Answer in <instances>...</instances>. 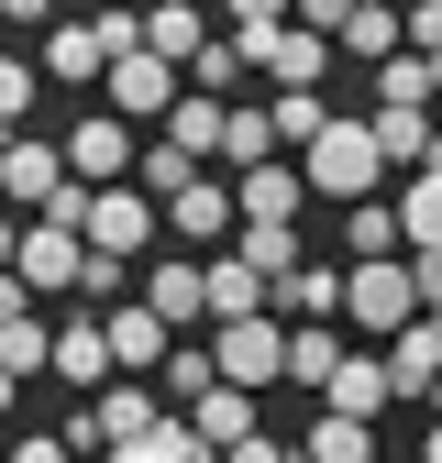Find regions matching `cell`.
Wrapping results in <instances>:
<instances>
[{"label":"cell","mask_w":442,"mask_h":463,"mask_svg":"<svg viewBox=\"0 0 442 463\" xmlns=\"http://www.w3.org/2000/svg\"><path fill=\"white\" fill-rule=\"evenodd\" d=\"M431 420H442V386H431Z\"/></svg>","instance_id":"cell-48"},{"label":"cell","mask_w":442,"mask_h":463,"mask_svg":"<svg viewBox=\"0 0 442 463\" xmlns=\"http://www.w3.org/2000/svg\"><path fill=\"white\" fill-rule=\"evenodd\" d=\"M244 67H255V55H244V33L221 23V33H210V55L188 67V89H210V99H233V89H244Z\"/></svg>","instance_id":"cell-34"},{"label":"cell","mask_w":442,"mask_h":463,"mask_svg":"<svg viewBox=\"0 0 442 463\" xmlns=\"http://www.w3.org/2000/svg\"><path fill=\"white\" fill-rule=\"evenodd\" d=\"M354 12H365V0H299V23H310V33H332V44H343V23H354Z\"/></svg>","instance_id":"cell-40"},{"label":"cell","mask_w":442,"mask_h":463,"mask_svg":"<svg viewBox=\"0 0 442 463\" xmlns=\"http://www.w3.org/2000/svg\"><path fill=\"white\" fill-rule=\"evenodd\" d=\"M144 309H155V320H178V331H188V320H210V265L166 254V265L144 276Z\"/></svg>","instance_id":"cell-20"},{"label":"cell","mask_w":442,"mask_h":463,"mask_svg":"<svg viewBox=\"0 0 442 463\" xmlns=\"http://www.w3.org/2000/svg\"><path fill=\"white\" fill-rule=\"evenodd\" d=\"M89 409H100V441H110V452H122V441H144V430L166 420V397H155L144 375H110V386L89 397Z\"/></svg>","instance_id":"cell-18"},{"label":"cell","mask_w":442,"mask_h":463,"mask_svg":"<svg viewBox=\"0 0 442 463\" xmlns=\"http://www.w3.org/2000/svg\"><path fill=\"white\" fill-rule=\"evenodd\" d=\"M409 44H420V55H442V0H409Z\"/></svg>","instance_id":"cell-42"},{"label":"cell","mask_w":442,"mask_h":463,"mask_svg":"<svg viewBox=\"0 0 442 463\" xmlns=\"http://www.w3.org/2000/svg\"><path fill=\"white\" fill-rule=\"evenodd\" d=\"M420 463H442V420H431V441H420Z\"/></svg>","instance_id":"cell-47"},{"label":"cell","mask_w":442,"mask_h":463,"mask_svg":"<svg viewBox=\"0 0 442 463\" xmlns=\"http://www.w3.org/2000/svg\"><path fill=\"white\" fill-rule=\"evenodd\" d=\"M399 221H409V254H431V243H442V165H420V177L399 188Z\"/></svg>","instance_id":"cell-33"},{"label":"cell","mask_w":442,"mask_h":463,"mask_svg":"<svg viewBox=\"0 0 442 463\" xmlns=\"http://www.w3.org/2000/svg\"><path fill=\"white\" fill-rule=\"evenodd\" d=\"M343 375V331L332 320H288V386H332Z\"/></svg>","instance_id":"cell-27"},{"label":"cell","mask_w":442,"mask_h":463,"mask_svg":"<svg viewBox=\"0 0 442 463\" xmlns=\"http://www.w3.org/2000/svg\"><path fill=\"white\" fill-rule=\"evenodd\" d=\"M431 78H442V55H431Z\"/></svg>","instance_id":"cell-49"},{"label":"cell","mask_w":442,"mask_h":463,"mask_svg":"<svg viewBox=\"0 0 442 463\" xmlns=\"http://www.w3.org/2000/svg\"><path fill=\"white\" fill-rule=\"evenodd\" d=\"M409 276H420V309L442 320V243H431V254H409Z\"/></svg>","instance_id":"cell-44"},{"label":"cell","mask_w":442,"mask_h":463,"mask_svg":"<svg viewBox=\"0 0 442 463\" xmlns=\"http://www.w3.org/2000/svg\"><path fill=\"white\" fill-rule=\"evenodd\" d=\"M0 12H12V23H55V0H0Z\"/></svg>","instance_id":"cell-45"},{"label":"cell","mask_w":442,"mask_h":463,"mask_svg":"<svg viewBox=\"0 0 442 463\" xmlns=\"http://www.w3.org/2000/svg\"><path fill=\"white\" fill-rule=\"evenodd\" d=\"M210 12H199V0H155V12H144V44L155 55H178V67H199V55H210Z\"/></svg>","instance_id":"cell-21"},{"label":"cell","mask_w":442,"mask_h":463,"mask_svg":"<svg viewBox=\"0 0 442 463\" xmlns=\"http://www.w3.org/2000/svg\"><path fill=\"white\" fill-rule=\"evenodd\" d=\"M387 254H409V221L387 199H354L343 210V265H387Z\"/></svg>","instance_id":"cell-24"},{"label":"cell","mask_w":442,"mask_h":463,"mask_svg":"<svg viewBox=\"0 0 442 463\" xmlns=\"http://www.w3.org/2000/svg\"><path fill=\"white\" fill-rule=\"evenodd\" d=\"M210 354H221V375H233V386H276V375H288V320H221L210 331Z\"/></svg>","instance_id":"cell-10"},{"label":"cell","mask_w":442,"mask_h":463,"mask_svg":"<svg viewBox=\"0 0 442 463\" xmlns=\"http://www.w3.org/2000/svg\"><path fill=\"white\" fill-rule=\"evenodd\" d=\"M343 320H354V331H376V342H399L409 320H431V309H420V276H409V254L354 265V298H343Z\"/></svg>","instance_id":"cell-3"},{"label":"cell","mask_w":442,"mask_h":463,"mask_svg":"<svg viewBox=\"0 0 442 463\" xmlns=\"http://www.w3.org/2000/svg\"><path fill=\"white\" fill-rule=\"evenodd\" d=\"M354 298V265H288L276 276V320H343Z\"/></svg>","instance_id":"cell-15"},{"label":"cell","mask_w":442,"mask_h":463,"mask_svg":"<svg viewBox=\"0 0 442 463\" xmlns=\"http://www.w3.org/2000/svg\"><path fill=\"white\" fill-rule=\"evenodd\" d=\"M55 375H67L78 397H100L110 375H122V354H110V320H100V309H78V320H55Z\"/></svg>","instance_id":"cell-12"},{"label":"cell","mask_w":442,"mask_h":463,"mask_svg":"<svg viewBox=\"0 0 442 463\" xmlns=\"http://www.w3.org/2000/svg\"><path fill=\"white\" fill-rule=\"evenodd\" d=\"M110 320V354H122V375H155L166 354H178V320H155L144 298H122V309H100Z\"/></svg>","instance_id":"cell-16"},{"label":"cell","mask_w":442,"mask_h":463,"mask_svg":"<svg viewBox=\"0 0 442 463\" xmlns=\"http://www.w3.org/2000/svg\"><path fill=\"white\" fill-rule=\"evenodd\" d=\"M310 165V199H376V177H387V144H376V110H354V122H343V110H332V133L299 155Z\"/></svg>","instance_id":"cell-1"},{"label":"cell","mask_w":442,"mask_h":463,"mask_svg":"<svg viewBox=\"0 0 442 463\" xmlns=\"http://www.w3.org/2000/svg\"><path fill=\"white\" fill-rule=\"evenodd\" d=\"M188 420H199V430H210L221 452H233V441H255V430H265V420H255V386H233V375H221V386L199 397V409H188Z\"/></svg>","instance_id":"cell-28"},{"label":"cell","mask_w":442,"mask_h":463,"mask_svg":"<svg viewBox=\"0 0 442 463\" xmlns=\"http://www.w3.org/2000/svg\"><path fill=\"white\" fill-rule=\"evenodd\" d=\"M244 55H255L276 89H321L343 44H332V33H310V23H265V33H244Z\"/></svg>","instance_id":"cell-8"},{"label":"cell","mask_w":442,"mask_h":463,"mask_svg":"<svg viewBox=\"0 0 442 463\" xmlns=\"http://www.w3.org/2000/svg\"><path fill=\"white\" fill-rule=\"evenodd\" d=\"M221 122H233V99H210V89H188V99H178V110H166V122H155V133H166V144H188L199 165H221Z\"/></svg>","instance_id":"cell-25"},{"label":"cell","mask_w":442,"mask_h":463,"mask_svg":"<svg viewBox=\"0 0 442 463\" xmlns=\"http://www.w3.org/2000/svg\"><path fill=\"white\" fill-rule=\"evenodd\" d=\"M133 133H144V122H122V110H89V122H78V133H55V144H67V165H78L89 188H133V165H144Z\"/></svg>","instance_id":"cell-5"},{"label":"cell","mask_w":442,"mask_h":463,"mask_svg":"<svg viewBox=\"0 0 442 463\" xmlns=\"http://www.w3.org/2000/svg\"><path fill=\"white\" fill-rule=\"evenodd\" d=\"M431 99H442V78H431V55H420V44L376 67V110H431Z\"/></svg>","instance_id":"cell-29"},{"label":"cell","mask_w":442,"mask_h":463,"mask_svg":"<svg viewBox=\"0 0 442 463\" xmlns=\"http://www.w3.org/2000/svg\"><path fill=\"white\" fill-rule=\"evenodd\" d=\"M221 463H299L288 441H276V430H255V441H233V452H221Z\"/></svg>","instance_id":"cell-43"},{"label":"cell","mask_w":442,"mask_h":463,"mask_svg":"<svg viewBox=\"0 0 442 463\" xmlns=\"http://www.w3.org/2000/svg\"><path fill=\"white\" fill-rule=\"evenodd\" d=\"M221 23H233V33H265V23H299V0H221Z\"/></svg>","instance_id":"cell-39"},{"label":"cell","mask_w":442,"mask_h":463,"mask_svg":"<svg viewBox=\"0 0 442 463\" xmlns=\"http://www.w3.org/2000/svg\"><path fill=\"white\" fill-rule=\"evenodd\" d=\"M210 265V331L221 320H276V276L244 254V243H221V254H199Z\"/></svg>","instance_id":"cell-11"},{"label":"cell","mask_w":442,"mask_h":463,"mask_svg":"<svg viewBox=\"0 0 442 463\" xmlns=\"http://www.w3.org/2000/svg\"><path fill=\"white\" fill-rule=\"evenodd\" d=\"M299 463H376V420H343V409H321L299 430Z\"/></svg>","instance_id":"cell-26"},{"label":"cell","mask_w":442,"mask_h":463,"mask_svg":"<svg viewBox=\"0 0 442 463\" xmlns=\"http://www.w3.org/2000/svg\"><path fill=\"white\" fill-rule=\"evenodd\" d=\"M89 254H100V243H89L78 221H44V210H34V221L12 232V287H44V298H67V287H89Z\"/></svg>","instance_id":"cell-2"},{"label":"cell","mask_w":442,"mask_h":463,"mask_svg":"<svg viewBox=\"0 0 442 463\" xmlns=\"http://www.w3.org/2000/svg\"><path fill=\"white\" fill-rule=\"evenodd\" d=\"M100 463H155V452H144V441H122V452H100Z\"/></svg>","instance_id":"cell-46"},{"label":"cell","mask_w":442,"mask_h":463,"mask_svg":"<svg viewBox=\"0 0 442 463\" xmlns=\"http://www.w3.org/2000/svg\"><path fill=\"white\" fill-rule=\"evenodd\" d=\"M67 452H78L67 430H23V441H12V463H67Z\"/></svg>","instance_id":"cell-41"},{"label":"cell","mask_w":442,"mask_h":463,"mask_svg":"<svg viewBox=\"0 0 442 463\" xmlns=\"http://www.w3.org/2000/svg\"><path fill=\"white\" fill-rule=\"evenodd\" d=\"M431 165H442V144H431Z\"/></svg>","instance_id":"cell-50"},{"label":"cell","mask_w":442,"mask_h":463,"mask_svg":"<svg viewBox=\"0 0 442 463\" xmlns=\"http://www.w3.org/2000/svg\"><path fill=\"white\" fill-rule=\"evenodd\" d=\"M199 177H210V165H199L188 144H166V133H155L144 165H133V188H155V199H178V188H199Z\"/></svg>","instance_id":"cell-31"},{"label":"cell","mask_w":442,"mask_h":463,"mask_svg":"<svg viewBox=\"0 0 442 463\" xmlns=\"http://www.w3.org/2000/svg\"><path fill=\"white\" fill-rule=\"evenodd\" d=\"M376 144H387V165H409V177H420L431 144H442V122H431V110H376Z\"/></svg>","instance_id":"cell-30"},{"label":"cell","mask_w":442,"mask_h":463,"mask_svg":"<svg viewBox=\"0 0 442 463\" xmlns=\"http://www.w3.org/2000/svg\"><path fill=\"white\" fill-rule=\"evenodd\" d=\"M78 298H89V309H122V298H133V265H122V254H89V287H78Z\"/></svg>","instance_id":"cell-37"},{"label":"cell","mask_w":442,"mask_h":463,"mask_svg":"<svg viewBox=\"0 0 442 463\" xmlns=\"http://www.w3.org/2000/svg\"><path fill=\"white\" fill-rule=\"evenodd\" d=\"M387 397H399V375H387V354H343V375L321 386V409H343V420H376Z\"/></svg>","instance_id":"cell-23"},{"label":"cell","mask_w":442,"mask_h":463,"mask_svg":"<svg viewBox=\"0 0 442 463\" xmlns=\"http://www.w3.org/2000/svg\"><path fill=\"white\" fill-rule=\"evenodd\" d=\"M0 375H55V320H34V287H12L0 298Z\"/></svg>","instance_id":"cell-13"},{"label":"cell","mask_w":442,"mask_h":463,"mask_svg":"<svg viewBox=\"0 0 442 463\" xmlns=\"http://www.w3.org/2000/svg\"><path fill=\"white\" fill-rule=\"evenodd\" d=\"M23 110H34V55H0V122L23 133Z\"/></svg>","instance_id":"cell-38"},{"label":"cell","mask_w":442,"mask_h":463,"mask_svg":"<svg viewBox=\"0 0 442 463\" xmlns=\"http://www.w3.org/2000/svg\"><path fill=\"white\" fill-rule=\"evenodd\" d=\"M210 386H221V354L210 342H178V354H166V409H199Z\"/></svg>","instance_id":"cell-32"},{"label":"cell","mask_w":442,"mask_h":463,"mask_svg":"<svg viewBox=\"0 0 442 463\" xmlns=\"http://www.w3.org/2000/svg\"><path fill=\"white\" fill-rule=\"evenodd\" d=\"M67 177H78L67 144H44V133H12V144H0V188H12V210H23V221L67 199Z\"/></svg>","instance_id":"cell-7"},{"label":"cell","mask_w":442,"mask_h":463,"mask_svg":"<svg viewBox=\"0 0 442 463\" xmlns=\"http://www.w3.org/2000/svg\"><path fill=\"white\" fill-rule=\"evenodd\" d=\"M244 254H255L265 276H288V265H310V232H299V221H244Z\"/></svg>","instance_id":"cell-35"},{"label":"cell","mask_w":442,"mask_h":463,"mask_svg":"<svg viewBox=\"0 0 442 463\" xmlns=\"http://www.w3.org/2000/svg\"><path fill=\"white\" fill-rule=\"evenodd\" d=\"M233 188H244V221H299L310 210V165L276 155V165H255V177H233Z\"/></svg>","instance_id":"cell-22"},{"label":"cell","mask_w":442,"mask_h":463,"mask_svg":"<svg viewBox=\"0 0 442 463\" xmlns=\"http://www.w3.org/2000/svg\"><path fill=\"white\" fill-rule=\"evenodd\" d=\"M44 78H55V89H89V78H110V44H100V23H44Z\"/></svg>","instance_id":"cell-19"},{"label":"cell","mask_w":442,"mask_h":463,"mask_svg":"<svg viewBox=\"0 0 442 463\" xmlns=\"http://www.w3.org/2000/svg\"><path fill=\"white\" fill-rule=\"evenodd\" d=\"M155 232H166V199H155V188H100V199H89V243H100V254L133 265V254H155Z\"/></svg>","instance_id":"cell-9"},{"label":"cell","mask_w":442,"mask_h":463,"mask_svg":"<svg viewBox=\"0 0 442 463\" xmlns=\"http://www.w3.org/2000/svg\"><path fill=\"white\" fill-rule=\"evenodd\" d=\"M387 375H399V409H431V386H442V320H409L399 342H376Z\"/></svg>","instance_id":"cell-14"},{"label":"cell","mask_w":442,"mask_h":463,"mask_svg":"<svg viewBox=\"0 0 442 463\" xmlns=\"http://www.w3.org/2000/svg\"><path fill=\"white\" fill-rule=\"evenodd\" d=\"M188 67H178V55H155V44H133V55H110V110H122V122H166V110H178L188 89H178Z\"/></svg>","instance_id":"cell-4"},{"label":"cell","mask_w":442,"mask_h":463,"mask_svg":"<svg viewBox=\"0 0 442 463\" xmlns=\"http://www.w3.org/2000/svg\"><path fill=\"white\" fill-rule=\"evenodd\" d=\"M265 110H276V133H288V155H310V144L332 133V110H321V89H276Z\"/></svg>","instance_id":"cell-36"},{"label":"cell","mask_w":442,"mask_h":463,"mask_svg":"<svg viewBox=\"0 0 442 463\" xmlns=\"http://www.w3.org/2000/svg\"><path fill=\"white\" fill-rule=\"evenodd\" d=\"M166 232H178V243H199V254H221V243H244V188H233V177H221V165H210L199 188H178V199H166Z\"/></svg>","instance_id":"cell-6"},{"label":"cell","mask_w":442,"mask_h":463,"mask_svg":"<svg viewBox=\"0 0 442 463\" xmlns=\"http://www.w3.org/2000/svg\"><path fill=\"white\" fill-rule=\"evenodd\" d=\"M276 155H288V133H276V110L233 99V122H221V177H255V165H276Z\"/></svg>","instance_id":"cell-17"}]
</instances>
